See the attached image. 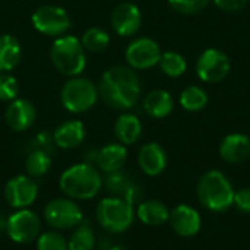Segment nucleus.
I'll list each match as a JSON object with an SVG mask.
<instances>
[{
	"label": "nucleus",
	"instance_id": "obj_1",
	"mask_svg": "<svg viewBox=\"0 0 250 250\" xmlns=\"http://www.w3.org/2000/svg\"><path fill=\"white\" fill-rule=\"evenodd\" d=\"M98 95L111 108H133L141 97V81L129 66H113L107 69L98 85Z\"/></svg>",
	"mask_w": 250,
	"mask_h": 250
},
{
	"label": "nucleus",
	"instance_id": "obj_2",
	"mask_svg": "<svg viewBox=\"0 0 250 250\" xmlns=\"http://www.w3.org/2000/svg\"><path fill=\"white\" fill-rule=\"evenodd\" d=\"M60 190L73 201L95 198L103 188V177L97 167L89 163H79L66 168L59 180Z\"/></svg>",
	"mask_w": 250,
	"mask_h": 250
},
{
	"label": "nucleus",
	"instance_id": "obj_3",
	"mask_svg": "<svg viewBox=\"0 0 250 250\" xmlns=\"http://www.w3.org/2000/svg\"><path fill=\"white\" fill-rule=\"evenodd\" d=\"M234 188L229 177L220 170H209L201 176L196 185L198 201L212 212H226L233 207Z\"/></svg>",
	"mask_w": 250,
	"mask_h": 250
},
{
	"label": "nucleus",
	"instance_id": "obj_4",
	"mask_svg": "<svg viewBox=\"0 0 250 250\" xmlns=\"http://www.w3.org/2000/svg\"><path fill=\"white\" fill-rule=\"evenodd\" d=\"M50 57L54 67L66 76H79L86 66V54L82 41L75 35L57 37L51 45Z\"/></svg>",
	"mask_w": 250,
	"mask_h": 250
},
{
	"label": "nucleus",
	"instance_id": "obj_5",
	"mask_svg": "<svg viewBox=\"0 0 250 250\" xmlns=\"http://www.w3.org/2000/svg\"><path fill=\"white\" fill-rule=\"evenodd\" d=\"M98 224L108 233L120 234L130 229L135 220L133 205L120 196H108L100 201L95 209Z\"/></svg>",
	"mask_w": 250,
	"mask_h": 250
},
{
	"label": "nucleus",
	"instance_id": "obj_6",
	"mask_svg": "<svg viewBox=\"0 0 250 250\" xmlns=\"http://www.w3.org/2000/svg\"><path fill=\"white\" fill-rule=\"evenodd\" d=\"M98 88L92 81L82 76L70 78L62 88L60 101L63 107L75 114L85 113L92 108L98 100Z\"/></svg>",
	"mask_w": 250,
	"mask_h": 250
},
{
	"label": "nucleus",
	"instance_id": "obj_7",
	"mask_svg": "<svg viewBox=\"0 0 250 250\" xmlns=\"http://www.w3.org/2000/svg\"><path fill=\"white\" fill-rule=\"evenodd\" d=\"M44 220L54 230H70L82 224L83 212L70 198H56L44 208Z\"/></svg>",
	"mask_w": 250,
	"mask_h": 250
},
{
	"label": "nucleus",
	"instance_id": "obj_8",
	"mask_svg": "<svg viewBox=\"0 0 250 250\" xmlns=\"http://www.w3.org/2000/svg\"><path fill=\"white\" fill-rule=\"evenodd\" d=\"M195 69L201 81L207 83H218L229 76L231 70V62L223 50L211 47L199 54Z\"/></svg>",
	"mask_w": 250,
	"mask_h": 250
},
{
	"label": "nucleus",
	"instance_id": "obj_9",
	"mask_svg": "<svg viewBox=\"0 0 250 250\" xmlns=\"http://www.w3.org/2000/svg\"><path fill=\"white\" fill-rule=\"evenodd\" d=\"M4 230L12 242L28 245L38 239L41 231V221L40 217L29 208L16 209V212L9 215L6 220Z\"/></svg>",
	"mask_w": 250,
	"mask_h": 250
},
{
	"label": "nucleus",
	"instance_id": "obj_10",
	"mask_svg": "<svg viewBox=\"0 0 250 250\" xmlns=\"http://www.w3.org/2000/svg\"><path fill=\"white\" fill-rule=\"evenodd\" d=\"M31 21L38 32L50 37L66 35L72 26V19L69 13L63 7L54 4H45L38 7L32 13Z\"/></svg>",
	"mask_w": 250,
	"mask_h": 250
},
{
	"label": "nucleus",
	"instance_id": "obj_11",
	"mask_svg": "<svg viewBox=\"0 0 250 250\" xmlns=\"http://www.w3.org/2000/svg\"><path fill=\"white\" fill-rule=\"evenodd\" d=\"M161 54L163 51L160 44L149 37L135 38L125 51L126 62L133 70H146L157 66L160 63Z\"/></svg>",
	"mask_w": 250,
	"mask_h": 250
},
{
	"label": "nucleus",
	"instance_id": "obj_12",
	"mask_svg": "<svg viewBox=\"0 0 250 250\" xmlns=\"http://www.w3.org/2000/svg\"><path fill=\"white\" fill-rule=\"evenodd\" d=\"M38 196V186L29 176H15L4 186V199L15 209L29 208Z\"/></svg>",
	"mask_w": 250,
	"mask_h": 250
},
{
	"label": "nucleus",
	"instance_id": "obj_13",
	"mask_svg": "<svg viewBox=\"0 0 250 250\" xmlns=\"http://www.w3.org/2000/svg\"><path fill=\"white\" fill-rule=\"evenodd\" d=\"M111 26L120 37H132L142 26L141 9L130 1L117 4L111 13Z\"/></svg>",
	"mask_w": 250,
	"mask_h": 250
},
{
	"label": "nucleus",
	"instance_id": "obj_14",
	"mask_svg": "<svg viewBox=\"0 0 250 250\" xmlns=\"http://www.w3.org/2000/svg\"><path fill=\"white\" fill-rule=\"evenodd\" d=\"M168 223H170L173 231L176 234H179L180 237L196 236L202 226L199 212L186 204H180L170 211Z\"/></svg>",
	"mask_w": 250,
	"mask_h": 250
},
{
	"label": "nucleus",
	"instance_id": "obj_15",
	"mask_svg": "<svg viewBox=\"0 0 250 250\" xmlns=\"http://www.w3.org/2000/svg\"><path fill=\"white\" fill-rule=\"evenodd\" d=\"M4 119L7 126L15 132L28 130L37 119V110L34 104L26 98H15L6 107Z\"/></svg>",
	"mask_w": 250,
	"mask_h": 250
},
{
	"label": "nucleus",
	"instance_id": "obj_16",
	"mask_svg": "<svg viewBox=\"0 0 250 250\" xmlns=\"http://www.w3.org/2000/svg\"><path fill=\"white\" fill-rule=\"evenodd\" d=\"M138 164L146 176L155 177L167 167V152L160 144L148 142L138 152Z\"/></svg>",
	"mask_w": 250,
	"mask_h": 250
},
{
	"label": "nucleus",
	"instance_id": "obj_17",
	"mask_svg": "<svg viewBox=\"0 0 250 250\" xmlns=\"http://www.w3.org/2000/svg\"><path fill=\"white\" fill-rule=\"evenodd\" d=\"M220 157L229 164H240L250 157V138L245 133H230L220 144Z\"/></svg>",
	"mask_w": 250,
	"mask_h": 250
},
{
	"label": "nucleus",
	"instance_id": "obj_18",
	"mask_svg": "<svg viewBox=\"0 0 250 250\" xmlns=\"http://www.w3.org/2000/svg\"><path fill=\"white\" fill-rule=\"evenodd\" d=\"M127 161V149L120 142L108 144L103 146L95 155L97 168L105 174H113L122 171Z\"/></svg>",
	"mask_w": 250,
	"mask_h": 250
},
{
	"label": "nucleus",
	"instance_id": "obj_19",
	"mask_svg": "<svg viewBox=\"0 0 250 250\" xmlns=\"http://www.w3.org/2000/svg\"><path fill=\"white\" fill-rule=\"evenodd\" d=\"M85 126L79 120H66L53 132V142L62 149H73L85 141Z\"/></svg>",
	"mask_w": 250,
	"mask_h": 250
},
{
	"label": "nucleus",
	"instance_id": "obj_20",
	"mask_svg": "<svg viewBox=\"0 0 250 250\" xmlns=\"http://www.w3.org/2000/svg\"><path fill=\"white\" fill-rule=\"evenodd\" d=\"M144 111L152 119H164L171 114L174 108V100L166 89H154L144 98Z\"/></svg>",
	"mask_w": 250,
	"mask_h": 250
},
{
	"label": "nucleus",
	"instance_id": "obj_21",
	"mask_svg": "<svg viewBox=\"0 0 250 250\" xmlns=\"http://www.w3.org/2000/svg\"><path fill=\"white\" fill-rule=\"evenodd\" d=\"M114 135L125 146L136 144L142 136V123L139 117L130 113H123L119 116L114 123Z\"/></svg>",
	"mask_w": 250,
	"mask_h": 250
},
{
	"label": "nucleus",
	"instance_id": "obj_22",
	"mask_svg": "<svg viewBox=\"0 0 250 250\" xmlns=\"http://www.w3.org/2000/svg\"><path fill=\"white\" fill-rule=\"evenodd\" d=\"M136 217L149 227H158L163 226L164 223L168 221L170 217V211L166 207V204H163L161 201L157 199H148L144 201L138 205L136 209Z\"/></svg>",
	"mask_w": 250,
	"mask_h": 250
},
{
	"label": "nucleus",
	"instance_id": "obj_23",
	"mask_svg": "<svg viewBox=\"0 0 250 250\" xmlns=\"http://www.w3.org/2000/svg\"><path fill=\"white\" fill-rule=\"evenodd\" d=\"M22 57V47L18 38L9 34L0 35V72H9L18 66Z\"/></svg>",
	"mask_w": 250,
	"mask_h": 250
},
{
	"label": "nucleus",
	"instance_id": "obj_24",
	"mask_svg": "<svg viewBox=\"0 0 250 250\" xmlns=\"http://www.w3.org/2000/svg\"><path fill=\"white\" fill-rule=\"evenodd\" d=\"M208 94L202 86L198 85H190L188 88H185L180 92L179 97V103L180 105L190 113H198L201 110H204L208 105Z\"/></svg>",
	"mask_w": 250,
	"mask_h": 250
},
{
	"label": "nucleus",
	"instance_id": "obj_25",
	"mask_svg": "<svg viewBox=\"0 0 250 250\" xmlns=\"http://www.w3.org/2000/svg\"><path fill=\"white\" fill-rule=\"evenodd\" d=\"M25 168L29 177L32 179H38L45 176L50 168H51V158L48 155V152L45 149H32L26 160H25Z\"/></svg>",
	"mask_w": 250,
	"mask_h": 250
},
{
	"label": "nucleus",
	"instance_id": "obj_26",
	"mask_svg": "<svg viewBox=\"0 0 250 250\" xmlns=\"http://www.w3.org/2000/svg\"><path fill=\"white\" fill-rule=\"evenodd\" d=\"M161 72L168 78H180L188 70V62L183 54L177 51H166L161 54L158 63Z\"/></svg>",
	"mask_w": 250,
	"mask_h": 250
},
{
	"label": "nucleus",
	"instance_id": "obj_27",
	"mask_svg": "<svg viewBox=\"0 0 250 250\" xmlns=\"http://www.w3.org/2000/svg\"><path fill=\"white\" fill-rule=\"evenodd\" d=\"M81 41L85 50L92 51V53H101L107 50V47L110 45V35L103 28L92 26L83 32Z\"/></svg>",
	"mask_w": 250,
	"mask_h": 250
},
{
	"label": "nucleus",
	"instance_id": "obj_28",
	"mask_svg": "<svg viewBox=\"0 0 250 250\" xmlns=\"http://www.w3.org/2000/svg\"><path fill=\"white\" fill-rule=\"evenodd\" d=\"M69 250H94L95 248V234L89 226L79 224L73 229L70 239L67 240Z\"/></svg>",
	"mask_w": 250,
	"mask_h": 250
},
{
	"label": "nucleus",
	"instance_id": "obj_29",
	"mask_svg": "<svg viewBox=\"0 0 250 250\" xmlns=\"http://www.w3.org/2000/svg\"><path fill=\"white\" fill-rule=\"evenodd\" d=\"M37 250H69V248L67 240L57 230H51L38 236Z\"/></svg>",
	"mask_w": 250,
	"mask_h": 250
},
{
	"label": "nucleus",
	"instance_id": "obj_30",
	"mask_svg": "<svg viewBox=\"0 0 250 250\" xmlns=\"http://www.w3.org/2000/svg\"><path fill=\"white\" fill-rule=\"evenodd\" d=\"M212 0H168L171 9L182 15H196L207 9Z\"/></svg>",
	"mask_w": 250,
	"mask_h": 250
},
{
	"label": "nucleus",
	"instance_id": "obj_31",
	"mask_svg": "<svg viewBox=\"0 0 250 250\" xmlns=\"http://www.w3.org/2000/svg\"><path fill=\"white\" fill-rule=\"evenodd\" d=\"M19 83L15 76L7 72H0V101H13L18 97Z\"/></svg>",
	"mask_w": 250,
	"mask_h": 250
},
{
	"label": "nucleus",
	"instance_id": "obj_32",
	"mask_svg": "<svg viewBox=\"0 0 250 250\" xmlns=\"http://www.w3.org/2000/svg\"><path fill=\"white\" fill-rule=\"evenodd\" d=\"M233 205L245 214H250V188L240 189L234 193V202Z\"/></svg>",
	"mask_w": 250,
	"mask_h": 250
},
{
	"label": "nucleus",
	"instance_id": "obj_33",
	"mask_svg": "<svg viewBox=\"0 0 250 250\" xmlns=\"http://www.w3.org/2000/svg\"><path fill=\"white\" fill-rule=\"evenodd\" d=\"M249 0H212V3L223 12H237L248 4Z\"/></svg>",
	"mask_w": 250,
	"mask_h": 250
},
{
	"label": "nucleus",
	"instance_id": "obj_34",
	"mask_svg": "<svg viewBox=\"0 0 250 250\" xmlns=\"http://www.w3.org/2000/svg\"><path fill=\"white\" fill-rule=\"evenodd\" d=\"M110 250H127V248L123 246V245H116V246H113Z\"/></svg>",
	"mask_w": 250,
	"mask_h": 250
}]
</instances>
